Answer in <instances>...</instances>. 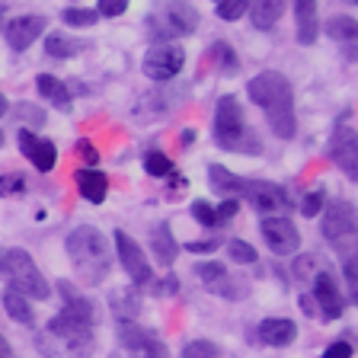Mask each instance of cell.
<instances>
[{
  "instance_id": "obj_3",
  "label": "cell",
  "mask_w": 358,
  "mask_h": 358,
  "mask_svg": "<svg viewBox=\"0 0 358 358\" xmlns=\"http://www.w3.org/2000/svg\"><path fill=\"white\" fill-rule=\"evenodd\" d=\"M64 250H67V259H71V266H74V272H77V282L99 285L106 275H109L112 259H109V246H106L103 231L90 227V224L74 227L64 240Z\"/></svg>"
},
{
  "instance_id": "obj_53",
  "label": "cell",
  "mask_w": 358,
  "mask_h": 358,
  "mask_svg": "<svg viewBox=\"0 0 358 358\" xmlns=\"http://www.w3.org/2000/svg\"><path fill=\"white\" fill-rule=\"evenodd\" d=\"M345 3H355V0H345Z\"/></svg>"
},
{
  "instance_id": "obj_12",
  "label": "cell",
  "mask_w": 358,
  "mask_h": 358,
  "mask_svg": "<svg viewBox=\"0 0 358 358\" xmlns=\"http://www.w3.org/2000/svg\"><path fill=\"white\" fill-rule=\"evenodd\" d=\"M45 26H48L45 16L26 13V16H16V20L3 22V36H7V45L13 52H26L38 36H45Z\"/></svg>"
},
{
  "instance_id": "obj_20",
  "label": "cell",
  "mask_w": 358,
  "mask_h": 358,
  "mask_svg": "<svg viewBox=\"0 0 358 358\" xmlns=\"http://www.w3.org/2000/svg\"><path fill=\"white\" fill-rule=\"evenodd\" d=\"M208 182H211V189H215L217 195H224V199H243L246 179L237 176V173H231L227 166L211 164L208 166Z\"/></svg>"
},
{
  "instance_id": "obj_2",
  "label": "cell",
  "mask_w": 358,
  "mask_h": 358,
  "mask_svg": "<svg viewBox=\"0 0 358 358\" xmlns=\"http://www.w3.org/2000/svg\"><path fill=\"white\" fill-rule=\"evenodd\" d=\"M36 349L42 352L45 358H90L96 352L93 320L61 310L58 317H52L48 327L36 336Z\"/></svg>"
},
{
  "instance_id": "obj_5",
  "label": "cell",
  "mask_w": 358,
  "mask_h": 358,
  "mask_svg": "<svg viewBox=\"0 0 358 358\" xmlns=\"http://www.w3.org/2000/svg\"><path fill=\"white\" fill-rule=\"evenodd\" d=\"M0 275L7 278L10 291L22 294L26 301H45L52 298V285L48 278L42 275V268L36 266L26 250H7V253H0Z\"/></svg>"
},
{
  "instance_id": "obj_32",
  "label": "cell",
  "mask_w": 358,
  "mask_h": 358,
  "mask_svg": "<svg viewBox=\"0 0 358 358\" xmlns=\"http://www.w3.org/2000/svg\"><path fill=\"white\" fill-rule=\"evenodd\" d=\"M246 7H250V0H217L215 13H217V20L234 22V20H240V16L246 13Z\"/></svg>"
},
{
  "instance_id": "obj_7",
  "label": "cell",
  "mask_w": 358,
  "mask_h": 358,
  "mask_svg": "<svg viewBox=\"0 0 358 358\" xmlns=\"http://www.w3.org/2000/svg\"><path fill=\"white\" fill-rule=\"evenodd\" d=\"M327 215H323V237L333 246H343L345 253L355 243V231H358V217H355V205L349 199H333L323 205Z\"/></svg>"
},
{
  "instance_id": "obj_25",
  "label": "cell",
  "mask_w": 358,
  "mask_h": 358,
  "mask_svg": "<svg viewBox=\"0 0 358 358\" xmlns=\"http://www.w3.org/2000/svg\"><path fill=\"white\" fill-rule=\"evenodd\" d=\"M87 48V42H80V38H71L64 36V32H48L45 36V52L52 55V58H77V55Z\"/></svg>"
},
{
  "instance_id": "obj_22",
  "label": "cell",
  "mask_w": 358,
  "mask_h": 358,
  "mask_svg": "<svg viewBox=\"0 0 358 358\" xmlns=\"http://www.w3.org/2000/svg\"><path fill=\"white\" fill-rule=\"evenodd\" d=\"M36 87H38V93H42V99H48V103H52L58 112H71V109H74V103H71L74 96H71V90H67L64 83L58 80V77L38 74Z\"/></svg>"
},
{
  "instance_id": "obj_35",
  "label": "cell",
  "mask_w": 358,
  "mask_h": 358,
  "mask_svg": "<svg viewBox=\"0 0 358 358\" xmlns=\"http://www.w3.org/2000/svg\"><path fill=\"white\" fill-rule=\"evenodd\" d=\"M211 58L221 64V71H237V67H240L237 55H234V48L227 42H215V45H211Z\"/></svg>"
},
{
  "instance_id": "obj_48",
  "label": "cell",
  "mask_w": 358,
  "mask_h": 358,
  "mask_svg": "<svg viewBox=\"0 0 358 358\" xmlns=\"http://www.w3.org/2000/svg\"><path fill=\"white\" fill-rule=\"evenodd\" d=\"M154 288V294H170V291H176L179 288V282L173 275H166V282H160V285H150Z\"/></svg>"
},
{
  "instance_id": "obj_14",
  "label": "cell",
  "mask_w": 358,
  "mask_h": 358,
  "mask_svg": "<svg viewBox=\"0 0 358 358\" xmlns=\"http://www.w3.org/2000/svg\"><path fill=\"white\" fill-rule=\"evenodd\" d=\"M16 141H20L22 157H29V164L36 166L38 173H52L55 170V164H58V148H55L52 141H45V138L32 134L29 128H20Z\"/></svg>"
},
{
  "instance_id": "obj_31",
  "label": "cell",
  "mask_w": 358,
  "mask_h": 358,
  "mask_svg": "<svg viewBox=\"0 0 358 358\" xmlns=\"http://www.w3.org/2000/svg\"><path fill=\"white\" fill-rule=\"evenodd\" d=\"M192 275L208 288V285L221 282V278L227 275V266H224V262H215V259H205V262H195L192 266Z\"/></svg>"
},
{
  "instance_id": "obj_28",
  "label": "cell",
  "mask_w": 358,
  "mask_h": 358,
  "mask_svg": "<svg viewBox=\"0 0 358 358\" xmlns=\"http://www.w3.org/2000/svg\"><path fill=\"white\" fill-rule=\"evenodd\" d=\"M3 310L13 317L16 323H22V327H32L36 323V313H32V304L22 294H16V291H3Z\"/></svg>"
},
{
  "instance_id": "obj_46",
  "label": "cell",
  "mask_w": 358,
  "mask_h": 358,
  "mask_svg": "<svg viewBox=\"0 0 358 358\" xmlns=\"http://www.w3.org/2000/svg\"><path fill=\"white\" fill-rule=\"evenodd\" d=\"M131 358H170V352H166L164 343H157V345H150V349L138 352V355H131Z\"/></svg>"
},
{
  "instance_id": "obj_9",
  "label": "cell",
  "mask_w": 358,
  "mask_h": 358,
  "mask_svg": "<svg viewBox=\"0 0 358 358\" xmlns=\"http://www.w3.org/2000/svg\"><path fill=\"white\" fill-rule=\"evenodd\" d=\"M182 64H186V52L182 48H176V45H157V48H150L144 55L141 71L148 80L164 83V80H173L182 71Z\"/></svg>"
},
{
  "instance_id": "obj_6",
  "label": "cell",
  "mask_w": 358,
  "mask_h": 358,
  "mask_svg": "<svg viewBox=\"0 0 358 358\" xmlns=\"http://www.w3.org/2000/svg\"><path fill=\"white\" fill-rule=\"evenodd\" d=\"M148 29L157 42L192 36V32L199 29V10H195L189 0H170L166 7H160L157 13L148 16Z\"/></svg>"
},
{
  "instance_id": "obj_27",
  "label": "cell",
  "mask_w": 358,
  "mask_h": 358,
  "mask_svg": "<svg viewBox=\"0 0 358 358\" xmlns=\"http://www.w3.org/2000/svg\"><path fill=\"white\" fill-rule=\"evenodd\" d=\"M112 313H115L122 323L134 320V317L141 313V301H138V294H134V291H128V288L112 291Z\"/></svg>"
},
{
  "instance_id": "obj_24",
  "label": "cell",
  "mask_w": 358,
  "mask_h": 358,
  "mask_svg": "<svg viewBox=\"0 0 358 358\" xmlns=\"http://www.w3.org/2000/svg\"><path fill=\"white\" fill-rule=\"evenodd\" d=\"M205 291H211V294H217V298H224V301H243V298H250V278L227 272L221 282L208 285Z\"/></svg>"
},
{
  "instance_id": "obj_54",
  "label": "cell",
  "mask_w": 358,
  "mask_h": 358,
  "mask_svg": "<svg viewBox=\"0 0 358 358\" xmlns=\"http://www.w3.org/2000/svg\"><path fill=\"white\" fill-rule=\"evenodd\" d=\"M0 141H3V134H0Z\"/></svg>"
},
{
  "instance_id": "obj_15",
  "label": "cell",
  "mask_w": 358,
  "mask_h": 358,
  "mask_svg": "<svg viewBox=\"0 0 358 358\" xmlns=\"http://www.w3.org/2000/svg\"><path fill=\"white\" fill-rule=\"evenodd\" d=\"M310 301L320 304V313L327 320L343 317V310H345L343 291H339V285H336V278L329 275V272H317V275H313V298Z\"/></svg>"
},
{
  "instance_id": "obj_49",
  "label": "cell",
  "mask_w": 358,
  "mask_h": 358,
  "mask_svg": "<svg viewBox=\"0 0 358 358\" xmlns=\"http://www.w3.org/2000/svg\"><path fill=\"white\" fill-rule=\"evenodd\" d=\"M294 272H298V275H307V272H310V259H304V256H301L298 266H294Z\"/></svg>"
},
{
  "instance_id": "obj_8",
  "label": "cell",
  "mask_w": 358,
  "mask_h": 358,
  "mask_svg": "<svg viewBox=\"0 0 358 358\" xmlns=\"http://www.w3.org/2000/svg\"><path fill=\"white\" fill-rule=\"evenodd\" d=\"M115 253H119V262L125 268V275L131 278V285H138V288L154 285V266H150L148 253L138 246V240L128 237L125 231H115Z\"/></svg>"
},
{
  "instance_id": "obj_43",
  "label": "cell",
  "mask_w": 358,
  "mask_h": 358,
  "mask_svg": "<svg viewBox=\"0 0 358 358\" xmlns=\"http://www.w3.org/2000/svg\"><path fill=\"white\" fill-rule=\"evenodd\" d=\"M352 355H355V349H352V343H345V339H339V343L323 349V358H352Z\"/></svg>"
},
{
  "instance_id": "obj_33",
  "label": "cell",
  "mask_w": 358,
  "mask_h": 358,
  "mask_svg": "<svg viewBox=\"0 0 358 358\" xmlns=\"http://www.w3.org/2000/svg\"><path fill=\"white\" fill-rule=\"evenodd\" d=\"M61 20H64L67 26H93V22H99V13L96 10H87V7H67L64 13H61Z\"/></svg>"
},
{
  "instance_id": "obj_36",
  "label": "cell",
  "mask_w": 358,
  "mask_h": 358,
  "mask_svg": "<svg viewBox=\"0 0 358 358\" xmlns=\"http://www.w3.org/2000/svg\"><path fill=\"white\" fill-rule=\"evenodd\" d=\"M323 205H327V192L317 186V189H310V192L304 195V201H301V215H304V217H317L323 211Z\"/></svg>"
},
{
  "instance_id": "obj_21",
  "label": "cell",
  "mask_w": 358,
  "mask_h": 358,
  "mask_svg": "<svg viewBox=\"0 0 358 358\" xmlns=\"http://www.w3.org/2000/svg\"><path fill=\"white\" fill-rule=\"evenodd\" d=\"M150 253H154L157 266H173V262H176L179 243L173 240L170 224H157L154 231H150Z\"/></svg>"
},
{
  "instance_id": "obj_50",
  "label": "cell",
  "mask_w": 358,
  "mask_h": 358,
  "mask_svg": "<svg viewBox=\"0 0 358 358\" xmlns=\"http://www.w3.org/2000/svg\"><path fill=\"white\" fill-rule=\"evenodd\" d=\"M0 358H13V352H10V345L3 343V336H0Z\"/></svg>"
},
{
  "instance_id": "obj_30",
  "label": "cell",
  "mask_w": 358,
  "mask_h": 358,
  "mask_svg": "<svg viewBox=\"0 0 358 358\" xmlns=\"http://www.w3.org/2000/svg\"><path fill=\"white\" fill-rule=\"evenodd\" d=\"M144 173L157 179H166V176H173V160L164 150H148L144 154Z\"/></svg>"
},
{
  "instance_id": "obj_42",
  "label": "cell",
  "mask_w": 358,
  "mask_h": 358,
  "mask_svg": "<svg viewBox=\"0 0 358 358\" xmlns=\"http://www.w3.org/2000/svg\"><path fill=\"white\" fill-rule=\"evenodd\" d=\"M128 10V0H99L96 13L99 16H122Z\"/></svg>"
},
{
  "instance_id": "obj_18",
  "label": "cell",
  "mask_w": 358,
  "mask_h": 358,
  "mask_svg": "<svg viewBox=\"0 0 358 358\" xmlns=\"http://www.w3.org/2000/svg\"><path fill=\"white\" fill-rule=\"evenodd\" d=\"M74 182H77V192H80L90 205H103L106 195H109V176L99 170H77Z\"/></svg>"
},
{
  "instance_id": "obj_47",
  "label": "cell",
  "mask_w": 358,
  "mask_h": 358,
  "mask_svg": "<svg viewBox=\"0 0 358 358\" xmlns=\"http://www.w3.org/2000/svg\"><path fill=\"white\" fill-rule=\"evenodd\" d=\"M217 240H192V243H186L189 253H208V250H215Z\"/></svg>"
},
{
  "instance_id": "obj_19",
  "label": "cell",
  "mask_w": 358,
  "mask_h": 358,
  "mask_svg": "<svg viewBox=\"0 0 358 358\" xmlns=\"http://www.w3.org/2000/svg\"><path fill=\"white\" fill-rule=\"evenodd\" d=\"M119 343L125 345L131 355H138V352H144V349H150V345L160 343V336H157L154 329L141 327V323L128 320V323H119Z\"/></svg>"
},
{
  "instance_id": "obj_40",
  "label": "cell",
  "mask_w": 358,
  "mask_h": 358,
  "mask_svg": "<svg viewBox=\"0 0 358 358\" xmlns=\"http://www.w3.org/2000/svg\"><path fill=\"white\" fill-rule=\"evenodd\" d=\"M26 192V179L20 173H7V176H0V195H20Z\"/></svg>"
},
{
  "instance_id": "obj_29",
  "label": "cell",
  "mask_w": 358,
  "mask_h": 358,
  "mask_svg": "<svg viewBox=\"0 0 358 358\" xmlns=\"http://www.w3.org/2000/svg\"><path fill=\"white\" fill-rule=\"evenodd\" d=\"M58 291H61V298H64V307H61V310L77 313V317H87V320H93V304L83 298L80 291H74V285H71V282H61Z\"/></svg>"
},
{
  "instance_id": "obj_37",
  "label": "cell",
  "mask_w": 358,
  "mask_h": 358,
  "mask_svg": "<svg viewBox=\"0 0 358 358\" xmlns=\"http://www.w3.org/2000/svg\"><path fill=\"white\" fill-rule=\"evenodd\" d=\"M227 253H231V259L240 262V266H253L256 262V250L246 243V240H231V243H227Z\"/></svg>"
},
{
  "instance_id": "obj_41",
  "label": "cell",
  "mask_w": 358,
  "mask_h": 358,
  "mask_svg": "<svg viewBox=\"0 0 358 358\" xmlns=\"http://www.w3.org/2000/svg\"><path fill=\"white\" fill-rule=\"evenodd\" d=\"M345 285H349V298L355 301L358 298V262H355V256L345 259Z\"/></svg>"
},
{
  "instance_id": "obj_39",
  "label": "cell",
  "mask_w": 358,
  "mask_h": 358,
  "mask_svg": "<svg viewBox=\"0 0 358 358\" xmlns=\"http://www.w3.org/2000/svg\"><path fill=\"white\" fill-rule=\"evenodd\" d=\"M192 217L201 224V227H217V215L208 201H192Z\"/></svg>"
},
{
  "instance_id": "obj_1",
  "label": "cell",
  "mask_w": 358,
  "mask_h": 358,
  "mask_svg": "<svg viewBox=\"0 0 358 358\" xmlns=\"http://www.w3.org/2000/svg\"><path fill=\"white\" fill-rule=\"evenodd\" d=\"M246 96L253 99V106H259L266 115L272 134H278L282 141L294 138L298 131V115H294V90L275 71H262L253 80L246 83Z\"/></svg>"
},
{
  "instance_id": "obj_10",
  "label": "cell",
  "mask_w": 358,
  "mask_h": 358,
  "mask_svg": "<svg viewBox=\"0 0 358 358\" xmlns=\"http://www.w3.org/2000/svg\"><path fill=\"white\" fill-rule=\"evenodd\" d=\"M243 199L250 201L262 217L282 215V211L288 208V192H285L278 182H268V179H246Z\"/></svg>"
},
{
  "instance_id": "obj_17",
  "label": "cell",
  "mask_w": 358,
  "mask_h": 358,
  "mask_svg": "<svg viewBox=\"0 0 358 358\" xmlns=\"http://www.w3.org/2000/svg\"><path fill=\"white\" fill-rule=\"evenodd\" d=\"M294 22H298V42L313 45L320 36V16H317V0H294Z\"/></svg>"
},
{
  "instance_id": "obj_38",
  "label": "cell",
  "mask_w": 358,
  "mask_h": 358,
  "mask_svg": "<svg viewBox=\"0 0 358 358\" xmlns=\"http://www.w3.org/2000/svg\"><path fill=\"white\" fill-rule=\"evenodd\" d=\"M13 115L20 122H29V125H45V109H38V106H29V103H20L13 109Z\"/></svg>"
},
{
  "instance_id": "obj_26",
  "label": "cell",
  "mask_w": 358,
  "mask_h": 358,
  "mask_svg": "<svg viewBox=\"0 0 358 358\" xmlns=\"http://www.w3.org/2000/svg\"><path fill=\"white\" fill-rule=\"evenodd\" d=\"M323 32H327L329 38H336V42H349L352 45L358 38V20L349 16V13H336L323 22Z\"/></svg>"
},
{
  "instance_id": "obj_52",
  "label": "cell",
  "mask_w": 358,
  "mask_h": 358,
  "mask_svg": "<svg viewBox=\"0 0 358 358\" xmlns=\"http://www.w3.org/2000/svg\"><path fill=\"white\" fill-rule=\"evenodd\" d=\"M3 22H7V7L0 3V29H3Z\"/></svg>"
},
{
  "instance_id": "obj_11",
  "label": "cell",
  "mask_w": 358,
  "mask_h": 358,
  "mask_svg": "<svg viewBox=\"0 0 358 358\" xmlns=\"http://www.w3.org/2000/svg\"><path fill=\"white\" fill-rule=\"evenodd\" d=\"M262 240L268 243V250L275 256H294L301 250V234L298 227L288 221L285 215H272V217H262L259 224Z\"/></svg>"
},
{
  "instance_id": "obj_4",
  "label": "cell",
  "mask_w": 358,
  "mask_h": 358,
  "mask_svg": "<svg viewBox=\"0 0 358 358\" xmlns=\"http://www.w3.org/2000/svg\"><path fill=\"white\" fill-rule=\"evenodd\" d=\"M211 134H215V144L224 150H237V154H259L262 150V141L246 128L243 109H240V103L234 96L217 99Z\"/></svg>"
},
{
  "instance_id": "obj_16",
  "label": "cell",
  "mask_w": 358,
  "mask_h": 358,
  "mask_svg": "<svg viewBox=\"0 0 358 358\" xmlns=\"http://www.w3.org/2000/svg\"><path fill=\"white\" fill-rule=\"evenodd\" d=\"M294 336H298V327L288 317H266L256 327V339L262 345H268V349H285V345L294 343Z\"/></svg>"
},
{
  "instance_id": "obj_51",
  "label": "cell",
  "mask_w": 358,
  "mask_h": 358,
  "mask_svg": "<svg viewBox=\"0 0 358 358\" xmlns=\"http://www.w3.org/2000/svg\"><path fill=\"white\" fill-rule=\"evenodd\" d=\"M7 109H10V106H7V96H3V93H0V119H3V115H7Z\"/></svg>"
},
{
  "instance_id": "obj_44",
  "label": "cell",
  "mask_w": 358,
  "mask_h": 358,
  "mask_svg": "<svg viewBox=\"0 0 358 358\" xmlns=\"http://www.w3.org/2000/svg\"><path fill=\"white\" fill-rule=\"evenodd\" d=\"M237 208H240V201H237V199H224V201H221V208L215 211V215H217V227H221L224 221H231V217L237 215Z\"/></svg>"
},
{
  "instance_id": "obj_34",
  "label": "cell",
  "mask_w": 358,
  "mask_h": 358,
  "mask_svg": "<svg viewBox=\"0 0 358 358\" xmlns=\"http://www.w3.org/2000/svg\"><path fill=\"white\" fill-rule=\"evenodd\" d=\"M182 358H221V349L215 343H208V339H192L182 349Z\"/></svg>"
},
{
  "instance_id": "obj_45",
  "label": "cell",
  "mask_w": 358,
  "mask_h": 358,
  "mask_svg": "<svg viewBox=\"0 0 358 358\" xmlns=\"http://www.w3.org/2000/svg\"><path fill=\"white\" fill-rule=\"evenodd\" d=\"M77 154H80L90 166H93V164H99V150L93 148V141H87V138H80V141H77Z\"/></svg>"
},
{
  "instance_id": "obj_13",
  "label": "cell",
  "mask_w": 358,
  "mask_h": 358,
  "mask_svg": "<svg viewBox=\"0 0 358 358\" xmlns=\"http://www.w3.org/2000/svg\"><path fill=\"white\" fill-rule=\"evenodd\" d=\"M329 157L336 166H343V173L349 179H358V138L352 125H339L329 141Z\"/></svg>"
},
{
  "instance_id": "obj_23",
  "label": "cell",
  "mask_w": 358,
  "mask_h": 358,
  "mask_svg": "<svg viewBox=\"0 0 358 358\" xmlns=\"http://www.w3.org/2000/svg\"><path fill=\"white\" fill-rule=\"evenodd\" d=\"M285 7H288V0H253L250 3V20H253V26L256 29H272L278 20H282V13H285Z\"/></svg>"
}]
</instances>
